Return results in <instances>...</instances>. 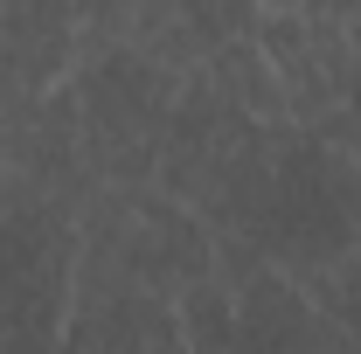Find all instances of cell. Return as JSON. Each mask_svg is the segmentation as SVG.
Wrapping results in <instances>:
<instances>
[{"mask_svg": "<svg viewBox=\"0 0 361 354\" xmlns=\"http://www.w3.org/2000/svg\"><path fill=\"white\" fill-rule=\"evenodd\" d=\"M299 14L306 21H348V28H361V0H299Z\"/></svg>", "mask_w": 361, "mask_h": 354, "instance_id": "cell-4", "label": "cell"}, {"mask_svg": "<svg viewBox=\"0 0 361 354\" xmlns=\"http://www.w3.org/2000/svg\"><path fill=\"white\" fill-rule=\"evenodd\" d=\"M306 42H313V63L326 77V90L348 111H361V28H348V21H306Z\"/></svg>", "mask_w": 361, "mask_h": 354, "instance_id": "cell-3", "label": "cell"}, {"mask_svg": "<svg viewBox=\"0 0 361 354\" xmlns=\"http://www.w3.org/2000/svg\"><path fill=\"white\" fill-rule=\"evenodd\" d=\"M174 326L188 354H236L243 341V312H236V292L216 285V278H195L174 292Z\"/></svg>", "mask_w": 361, "mask_h": 354, "instance_id": "cell-2", "label": "cell"}, {"mask_svg": "<svg viewBox=\"0 0 361 354\" xmlns=\"http://www.w3.org/2000/svg\"><path fill=\"white\" fill-rule=\"evenodd\" d=\"M209 77H216V90H223V104L236 111V118H250V126H264V133H285V126H292L285 84H278L271 56L257 49V35L209 49Z\"/></svg>", "mask_w": 361, "mask_h": 354, "instance_id": "cell-1", "label": "cell"}]
</instances>
